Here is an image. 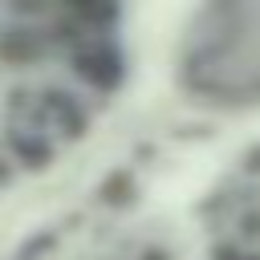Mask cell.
Returning a JSON list of instances; mask_svg holds the SVG:
<instances>
[{
  "label": "cell",
  "instance_id": "6da1fadb",
  "mask_svg": "<svg viewBox=\"0 0 260 260\" xmlns=\"http://www.w3.org/2000/svg\"><path fill=\"white\" fill-rule=\"evenodd\" d=\"M183 85L219 102L260 98V4H219L183 45Z\"/></svg>",
  "mask_w": 260,
  "mask_h": 260
},
{
  "label": "cell",
  "instance_id": "7a4b0ae2",
  "mask_svg": "<svg viewBox=\"0 0 260 260\" xmlns=\"http://www.w3.org/2000/svg\"><path fill=\"white\" fill-rule=\"evenodd\" d=\"M69 65H73V77H81L89 89H98V93H110L118 81H122V53L110 45V41H102V37H93L89 45H81L73 57H69Z\"/></svg>",
  "mask_w": 260,
  "mask_h": 260
},
{
  "label": "cell",
  "instance_id": "3957f363",
  "mask_svg": "<svg viewBox=\"0 0 260 260\" xmlns=\"http://www.w3.org/2000/svg\"><path fill=\"white\" fill-rule=\"evenodd\" d=\"M49 28H0V61L4 65H32L49 53Z\"/></svg>",
  "mask_w": 260,
  "mask_h": 260
},
{
  "label": "cell",
  "instance_id": "277c9868",
  "mask_svg": "<svg viewBox=\"0 0 260 260\" xmlns=\"http://www.w3.org/2000/svg\"><path fill=\"white\" fill-rule=\"evenodd\" d=\"M4 142H8V150H12V162H20V167H49V162H53V142H49L41 130H20V126H12Z\"/></svg>",
  "mask_w": 260,
  "mask_h": 260
}]
</instances>
